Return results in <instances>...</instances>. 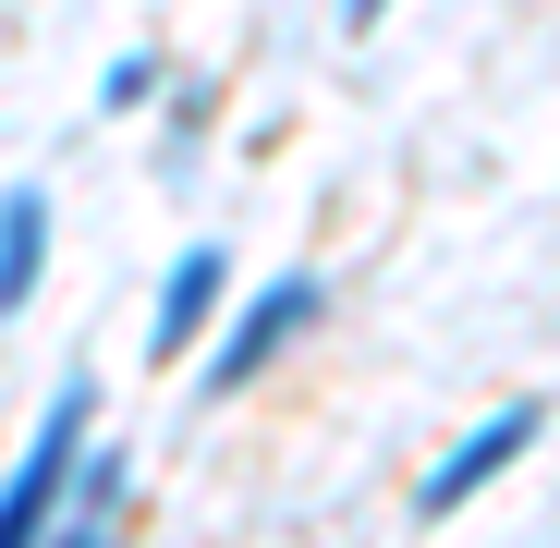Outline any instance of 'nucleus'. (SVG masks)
<instances>
[{"mask_svg":"<svg viewBox=\"0 0 560 548\" xmlns=\"http://www.w3.org/2000/svg\"><path fill=\"white\" fill-rule=\"evenodd\" d=\"M378 13H390V0H341V25H353V37H365V25H378Z\"/></svg>","mask_w":560,"mask_h":548,"instance_id":"6e6552de","label":"nucleus"},{"mask_svg":"<svg viewBox=\"0 0 560 548\" xmlns=\"http://www.w3.org/2000/svg\"><path fill=\"white\" fill-rule=\"evenodd\" d=\"M536 439H548V403H536V390H524V403H500V415H476V427H463V439L439 451V464H427V488H415V512H427V524H451V512L476 500L488 476H512V464H524Z\"/></svg>","mask_w":560,"mask_h":548,"instance_id":"7ed1b4c3","label":"nucleus"},{"mask_svg":"<svg viewBox=\"0 0 560 548\" xmlns=\"http://www.w3.org/2000/svg\"><path fill=\"white\" fill-rule=\"evenodd\" d=\"M73 476H85V378L49 390V415L25 427L13 476H0V548H49V524L73 512Z\"/></svg>","mask_w":560,"mask_h":548,"instance_id":"f257e3e1","label":"nucleus"},{"mask_svg":"<svg viewBox=\"0 0 560 548\" xmlns=\"http://www.w3.org/2000/svg\"><path fill=\"white\" fill-rule=\"evenodd\" d=\"M220 293H232V256H220V244H183L171 281H159V317H147V353L183 365V353H196V329L220 317Z\"/></svg>","mask_w":560,"mask_h":548,"instance_id":"20e7f679","label":"nucleus"},{"mask_svg":"<svg viewBox=\"0 0 560 548\" xmlns=\"http://www.w3.org/2000/svg\"><path fill=\"white\" fill-rule=\"evenodd\" d=\"M37 268H49V196L13 183V196H0V317L37 305Z\"/></svg>","mask_w":560,"mask_h":548,"instance_id":"423d86ee","label":"nucleus"},{"mask_svg":"<svg viewBox=\"0 0 560 548\" xmlns=\"http://www.w3.org/2000/svg\"><path fill=\"white\" fill-rule=\"evenodd\" d=\"M122 500H135V464H122V451H85L73 512L49 524V548H122Z\"/></svg>","mask_w":560,"mask_h":548,"instance_id":"39448f33","label":"nucleus"},{"mask_svg":"<svg viewBox=\"0 0 560 548\" xmlns=\"http://www.w3.org/2000/svg\"><path fill=\"white\" fill-rule=\"evenodd\" d=\"M317 268H280V281H256L244 305H232V329H220V353H208V403H232V390H256L280 353H293L305 329H317Z\"/></svg>","mask_w":560,"mask_h":548,"instance_id":"f03ea898","label":"nucleus"},{"mask_svg":"<svg viewBox=\"0 0 560 548\" xmlns=\"http://www.w3.org/2000/svg\"><path fill=\"white\" fill-rule=\"evenodd\" d=\"M147 98H159V61H147V49L98 73V110H147Z\"/></svg>","mask_w":560,"mask_h":548,"instance_id":"0eeeda50","label":"nucleus"}]
</instances>
